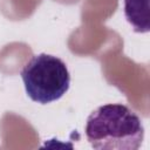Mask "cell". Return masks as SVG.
<instances>
[{"mask_svg":"<svg viewBox=\"0 0 150 150\" xmlns=\"http://www.w3.org/2000/svg\"><path fill=\"white\" fill-rule=\"evenodd\" d=\"M86 137L96 150H137L144 138L138 115L121 103L95 109L86 122Z\"/></svg>","mask_w":150,"mask_h":150,"instance_id":"1","label":"cell"},{"mask_svg":"<svg viewBox=\"0 0 150 150\" xmlns=\"http://www.w3.org/2000/svg\"><path fill=\"white\" fill-rule=\"evenodd\" d=\"M28 97L40 104L60 100L70 87L67 64L57 56L41 53L34 55L21 70Z\"/></svg>","mask_w":150,"mask_h":150,"instance_id":"2","label":"cell"},{"mask_svg":"<svg viewBox=\"0 0 150 150\" xmlns=\"http://www.w3.org/2000/svg\"><path fill=\"white\" fill-rule=\"evenodd\" d=\"M124 15L136 33L150 30L149 0H124Z\"/></svg>","mask_w":150,"mask_h":150,"instance_id":"3","label":"cell"}]
</instances>
